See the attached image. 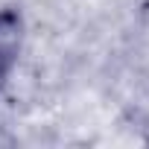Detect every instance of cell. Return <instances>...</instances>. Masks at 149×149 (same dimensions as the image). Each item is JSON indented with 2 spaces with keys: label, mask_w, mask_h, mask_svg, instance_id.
Instances as JSON below:
<instances>
[{
  "label": "cell",
  "mask_w": 149,
  "mask_h": 149,
  "mask_svg": "<svg viewBox=\"0 0 149 149\" xmlns=\"http://www.w3.org/2000/svg\"><path fill=\"white\" fill-rule=\"evenodd\" d=\"M21 50V15L12 9H0V88Z\"/></svg>",
  "instance_id": "cell-1"
}]
</instances>
